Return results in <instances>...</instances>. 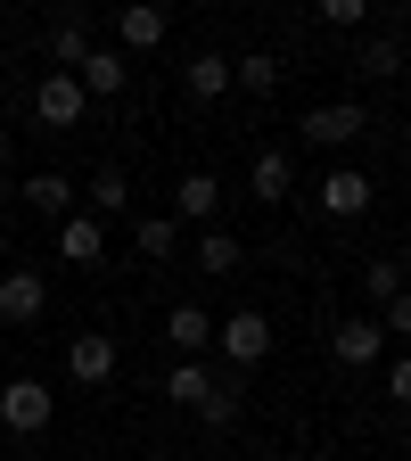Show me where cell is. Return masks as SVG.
<instances>
[{
	"label": "cell",
	"instance_id": "cb8c5ba5",
	"mask_svg": "<svg viewBox=\"0 0 411 461\" xmlns=\"http://www.w3.org/2000/svg\"><path fill=\"white\" fill-rule=\"evenodd\" d=\"M362 297H371V305H387V297H403V264H395V256H379V264H362Z\"/></svg>",
	"mask_w": 411,
	"mask_h": 461
},
{
	"label": "cell",
	"instance_id": "30bf717a",
	"mask_svg": "<svg viewBox=\"0 0 411 461\" xmlns=\"http://www.w3.org/2000/svg\"><path fill=\"white\" fill-rule=\"evenodd\" d=\"M41 305H49L41 272H9L0 280V321H41Z\"/></svg>",
	"mask_w": 411,
	"mask_h": 461
},
{
	"label": "cell",
	"instance_id": "4dcf8cb0",
	"mask_svg": "<svg viewBox=\"0 0 411 461\" xmlns=\"http://www.w3.org/2000/svg\"><path fill=\"white\" fill-rule=\"evenodd\" d=\"M403 9H411V0H403Z\"/></svg>",
	"mask_w": 411,
	"mask_h": 461
},
{
	"label": "cell",
	"instance_id": "e0dca14e",
	"mask_svg": "<svg viewBox=\"0 0 411 461\" xmlns=\"http://www.w3.org/2000/svg\"><path fill=\"white\" fill-rule=\"evenodd\" d=\"M165 338H173V355H198V346L214 338V313L206 305H173L165 313Z\"/></svg>",
	"mask_w": 411,
	"mask_h": 461
},
{
	"label": "cell",
	"instance_id": "8992f818",
	"mask_svg": "<svg viewBox=\"0 0 411 461\" xmlns=\"http://www.w3.org/2000/svg\"><path fill=\"white\" fill-rule=\"evenodd\" d=\"M0 420H9L17 437L49 429V387H41V379H9V387H0Z\"/></svg>",
	"mask_w": 411,
	"mask_h": 461
},
{
	"label": "cell",
	"instance_id": "7c38bea8",
	"mask_svg": "<svg viewBox=\"0 0 411 461\" xmlns=\"http://www.w3.org/2000/svg\"><path fill=\"white\" fill-rule=\"evenodd\" d=\"M288 182H297V165H288V149H264V157L247 165V190H255L264 206H280V198H288Z\"/></svg>",
	"mask_w": 411,
	"mask_h": 461
},
{
	"label": "cell",
	"instance_id": "5bb4252c",
	"mask_svg": "<svg viewBox=\"0 0 411 461\" xmlns=\"http://www.w3.org/2000/svg\"><path fill=\"white\" fill-rule=\"evenodd\" d=\"M182 91H190V99H222V91H230V58H222V50H198L190 67H182Z\"/></svg>",
	"mask_w": 411,
	"mask_h": 461
},
{
	"label": "cell",
	"instance_id": "277c9868",
	"mask_svg": "<svg viewBox=\"0 0 411 461\" xmlns=\"http://www.w3.org/2000/svg\"><path fill=\"white\" fill-rule=\"evenodd\" d=\"M83 107H91V99H83V83H75V75H58V67L41 75V91H33V115H41L49 132H75V124H83Z\"/></svg>",
	"mask_w": 411,
	"mask_h": 461
},
{
	"label": "cell",
	"instance_id": "8fae6325",
	"mask_svg": "<svg viewBox=\"0 0 411 461\" xmlns=\"http://www.w3.org/2000/svg\"><path fill=\"white\" fill-rule=\"evenodd\" d=\"M17 198H25V206H33V214H49V222H67V214H75V198H83V190H75V182H67V173H33V182H25V190H17Z\"/></svg>",
	"mask_w": 411,
	"mask_h": 461
},
{
	"label": "cell",
	"instance_id": "ac0fdd59",
	"mask_svg": "<svg viewBox=\"0 0 411 461\" xmlns=\"http://www.w3.org/2000/svg\"><path fill=\"white\" fill-rule=\"evenodd\" d=\"M165 395H173V403H182V412H198V403L214 395V371H206L198 355H182V363H173V379H165Z\"/></svg>",
	"mask_w": 411,
	"mask_h": 461
},
{
	"label": "cell",
	"instance_id": "ffe728a7",
	"mask_svg": "<svg viewBox=\"0 0 411 461\" xmlns=\"http://www.w3.org/2000/svg\"><path fill=\"white\" fill-rule=\"evenodd\" d=\"M83 58H91V33H83L75 17H58V25H49V67L67 75V67H83Z\"/></svg>",
	"mask_w": 411,
	"mask_h": 461
},
{
	"label": "cell",
	"instance_id": "9c48e42d",
	"mask_svg": "<svg viewBox=\"0 0 411 461\" xmlns=\"http://www.w3.org/2000/svg\"><path fill=\"white\" fill-rule=\"evenodd\" d=\"M115 41L124 50H156L165 41V9L156 0H124V9H115Z\"/></svg>",
	"mask_w": 411,
	"mask_h": 461
},
{
	"label": "cell",
	"instance_id": "52a82bcc",
	"mask_svg": "<svg viewBox=\"0 0 411 461\" xmlns=\"http://www.w3.org/2000/svg\"><path fill=\"white\" fill-rule=\"evenodd\" d=\"M67 371H75L83 387H99V379H115V338H107V330H83V338L67 346Z\"/></svg>",
	"mask_w": 411,
	"mask_h": 461
},
{
	"label": "cell",
	"instance_id": "6da1fadb",
	"mask_svg": "<svg viewBox=\"0 0 411 461\" xmlns=\"http://www.w3.org/2000/svg\"><path fill=\"white\" fill-rule=\"evenodd\" d=\"M214 346H222V363H230V371H255V363L272 355V321H264L255 305H239L230 321H214Z\"/></svg>",
	"mask_w": 411,
	"mask_h": 461
},
{
	"label": "cell",
	"instance_id": "f546056e",
	"mask_svg": "<svg viewBox=\"0 0 411 461\" xmlns=\"http://www.w3.org/2000/svg\"><path fill=\"white\" fill-rule=\"evenodd\" d=\"M0 256H9V240H0Z\"/></svg>",
	"mask_w": 411,
	"mask_h": 461
},
{
	"label": "cell",
	"instance_id": "d4e9b609",
	"mask_svg": "<svg viewBox=\"0 0 411 461\" xmlns=\"http://www.w3.org/2000/svg\"><path fill=\"white\" fill-rule=\"evenodd\" d=\"M198 272H239V240H230V230H206L198 240Z\"/></svg>",
	"mask_w": 411,
	"mask_h": 461
},
{
	"label": "cell",
	"instance_id": "4fadbf2b",
	"mask_svg": "<svg viewBox=\"0 0 411 461\" xmlns=\"http://www.w3.org/2000/svg\"><path fill=\"white\" fill-rule=\"evenodd\" d=\"M222 206V182L214 173H182V190H173V222H206Z\"/></svg>",
	"mask_w": 411,
	"mask_h": 461
},
{
	"label": "cell",
	"instance_id": "d6986e66",
	"mask_svg": "<svg viewBox=\"0 0 411 461\" xmlns=\"http://www.w3.org/2000/svg\"><path fill=\"white\" fill-rule=\"evenodd\" d=\"M239 395H247V371H230V379H214V395L198 403V420H206V429H230V420H239Z\"/></svg>",
	"mask_w": 411,
	"mask_h": 461
},
{
	"label": "cell",
	"instance_id": "44dd1931",
	"mask_svg": "<svg viewBox=\"0 0 411 461\" xmlns=\"http://www.w3.org/2000/svg\"><path fill=\"white\" fill-rule=\"evenodd\" d=\"M83 198H91V214L107 222V214H124V206H132V182H124V173L107 165V173H91V190H83Z\"/></svg>",
	"mask_w": 411,
	"mask_h": 461
},
{
	"label": "cell",
	"instance_id": "4316f807",
	"mask_svg": "<svg viewBox=\"0 0 411 461\" xmlns=\"http://www.w3.org/2000/svg\"><path fill=\"white\" fill-rule=\"evenodd\" d=\"M321 17H329V25H362L371 0H321Z\"/></svg>",
	"mask_w": 411,
	"mask_h": 461
},
{
	"label": "cell",
	"instance_id": "9a60e30c",
	"mask_svg": "<svg viewBox=\"0 0 411 461\" xmlns=\"http://www.w3.org/2000/svg\"><path fill=\"white\" fill-rule=\"evenodd\" d=\"M75 83H83V99H115V91H124V58H115V50H91L83 67H75Z\"/></svg>",
	"mask_w": 411,
	"mask_h": 461
},
{
	"label": "cell",
	"instance_id": "ba28073f",
	"mask_svg": "<svg viewBox=\"0 0 411 461\" xmlns=\"http://www.w3.org/2000/svg\"><path fill=\"white\" fill-rule=\"evenodd\" d=\"M58 256H67V264H99L107 256V222L99 214H67V222H58Z\"/></svg>",
	"mask_w": 411,
	"mask_h": 461
},
{
	"label": "cell",
	"instance_id": "603a6c76",
	"mask_svg": "<svg viewBox=\"0 0 411 461\" xmlns=\"http://www.w3.org/2000/svg\"><path fill=\"white\" fill-rule=\"evenodd\" d=\"M354 67H362V75H379V83H387V75H403V41H395V33L362 41V50H354Z\"/></svg>",
	"mask_w": 411,
	"mask_h": 461
},
{
	"label": "cell",
	"instance_id": "3957f363",
	"mask_svg": "<svg viewBox=\"0 0 411 461\" xmlns=\"http://www.w3.org/2000/svg\"><path fill=\"white\" fill-rule=\"evenodd\" d=\"M313 149H345V140H362L371 132V115L354 107V99H329V107H305V124H297Z\"/></svg>",
	"mask_w": 411,
	"mask_h": 461
},
{
	"label": "cell",
	"instance_id": "484cf974",
	"mask_svg": "<svg viewBox=\"0 0 411 461\" xmlns=\"http://www.w3.org/2000/svg\"><path fill=\"white\" fill-rule=\"evenodd\" d=\"M379 330H387V338H411V288H403V297H387V305H379Z\"/></svg>",
	"mask_w": 411,
	"mask_h": 461
},
{
	"label": "cell",
	"instance_id": "83f0119b",
	"mask_svg": "<svg viewBox=\"0 0 411 461\" xmlns=\"http://www.w3.org/2000/svg\"><path fill=\"white\" fill-rule=\"evenodd\" d=\"M387 395H395V403H403V412H411V355H403V363L387 371Z\"/></svg>",
	"mask_w": 411,
	"mask_h": 461
},
{
	"label": "cell",
	"instance_id": "2e32d148",
	"mask_svg": "<svg viewBox=\"0 0 411 461\" xmlns=\"http://www.w3.org/2000/svg\"><path fill=\"white\" fill-rule=\"evenodd\" d=\"M230 83H239L247 99H272V91H280V58H272V50H247V58H230Z\"/></svg>",
	"mask_w": 411,
	"mask_h": 461
},
{
	"label": "cell",
	"instance_id": "f1b7e54d",
	"mask_svg": "<svg viewBox=\"0 0 411 461\" xmlns=\"http://www.w3.org/2000/svg\"><path fill=\"white\" fill-rule=\"evenodd\" d=\"M0 157H9V132H0Z\"/></svg>",
	"mask_w": 411,
	"mask_h": 461
},
{
	"label": "cell",
	"instance_id": "7402d4cb",
	"mask_svg": "<svg viewBox=\"0 0 411 461\" xmlns=\"http://www.w3.org/2000/svg\"><path fill=\"white\" fill-rule=\"evenodd\" d=\"M132 248H140V256H173V248H182V222H173V214L132 222Z\"/></svg>",
	"mask_w": 411,
	"mask_h": 461
},
{
	"label": "cell",
	"instance_id": "7a4b0ae2",
	"mask_svg": "<svg viewBox=\"0 0 411 461\" xmlns=\"http://www.w3.org/2000/svg\"><path fill=\"white\" fill-rule=\"evenodd\" d=\"M371 198H379V182H371V173H354V165L321 173V190H313V206H321L329 222H362V214H371Z\"/></svg>",
	"mask_w": 411,
	"mask_h": 461
},
{
	"label": "cell",
	"instance_id": "5b68a950",
	"mask_svg": "<svg viewBox=\"0 0 411 461\" xmlns=\"http://www.w3.org/2000/svg\"><path fill=\"white\" fill-rule=\"evenodd\" d=\"M379 346H387V330H379L371 313H354V321H337V330H329V355H337L345 371H371V363H379Z\"/></svg>",
	"mask_w": 411,
	"mask_h": 461
}]
</instances>
